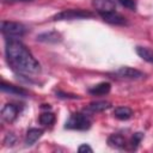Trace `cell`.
Instances as JSON below:
<instances>
[{"mask_svg":"<svg viewBox=\"0 0 153 153\" xmlns=\"http://www.w3.org/2000/svg\"><path fill=\"white\" fill-rule=\"evenodd\" d=\"M5 2H23V1H32V0H4Z\"/></svg>","mask_w":153,"mask_h":153,"instance_id":"603a6c76","label":"cell"},{"mask_svg":"<svg viewBox=\"0 0 153 153\" xmlns=\"http://www.w3.org/2000/svg\"><path fill=\"white\" fill-rule=\"evenodd\" d=\"M142 139H143V134H142V133H135V134L133 135L131 140H130L131 147H133V148H136V147L139 146V143L141 142Z\"/></svg>","mask_w":153,"mask_h":153,"instance_id":"ac0fdd59","label":"cell"},{"mask_svg":"<svg viewBox=\"0 0 153 153\" xmlns=\"http://www.w3.org/2000/svg\"><path fill=\"white\" fill-rule=\"evenodd\" d=\"M110 90H111L110 82L104 81V82H99V84L92 86L91 88H88V92L92 96H105L110 92Z\"/></svg>","mask_w":153,"mask_h":153,"instance_id":"30bf717a","label":"cell"},{"mask_svg":"<svg viewBox=\"0 0 153 153\" xmlns=\"http://www.w3.org/2000/svg\"><path fill=\"white\" fill-rule=\"evenodd\" d=\"M78 152L79 153H92L93 152V149L88 146V145H86V143H82V145H80L79 146V148H78Z\"/></svg>","mask_w":153,"mask_h":153,"instance_id":"44dd1931","label":"cell"},{"mask_svg":"<svg viewBox=\"0 0 153 153\" xmlns=\"http://www.w3.org/2000/svg\"><path fill=\"white\" fill-rule=\"evenodd\" d=\"M5 53L11 67L20 74H38L41 65L19 39H7Z\"/></svg>","mask_w":153,"mask_h":153,"instance_id":"6da1fadb","label":"cell"},{"mask_svg":"<svg viewBox=\"0 0 153 153\" xmlns=\"http://www.w3.org/2000/svg\"><path fill=\"white\" fill-rule=\"evenodd\" d=\"M108 143L110 147H114V148H124L127 142H126V139L121 135V134H111L109 137H108Z\"/></svg>","mask_w":153,"mask_h":153,"instance_id":"7c38bea8","label":"cell"},{"mask_svg":"<svg viewBox=\"0 0 153 153\" xmlns=\"http://www.w3.org/2000/svg\"><path fill=\"white\" fill-rule=\"evenodd\" d=\"M100 17L103 18L104 22H106L109 24H112V25H126L127 24L126 18L122 14L117 13L116 11L108 12V13H102Z\"/></svg>","mask_w":153,"mask_h":153,"instance_id":"ba28073f","label":"cell"},{"mask_svg":"<svg viewBox=\"0 0 153 153\" xmlns=\"http://www.w3.org/2000/svg\"><path fill=\"white\" fill-rule=\"evenodd\" d=\"M110 108V103L106 102V100H98V102H92L88 104L87 106V111L92 112V114H96V112H102L106 109Z\"/></svg>","mask_w":153,"mask_h":153,"instance_id":"5bb4252c","label":"cell"},{"mask_svg":"<svg viewBox=\"0 0 153 153\" xmlns=\"http://www.w3.org/2000/svg\"><path fill=\"white\" fill-rule=\"evenodd\" d=\"M92 6L99 14L112 12L116 8L114 0H92Z\"/></svg>","mask_w":153,"mask_h":153,"instance_id":"52a82bcc","label":"cell"},{"mask_svg":"<svg viewBox=\"0 0 153 153\" xmlns=\"http://www.w3.org/2000/svg\"><path fill=\"white\" fill-rule=\"evenodd\" d=\"M92 17V13L85 10H63L59 13H56L53 17V20H72V19H82V18H90Z\"/></svg>","mask_w":153,"mask_h":153,"instance_id":"277c9868","label":"cell"},{"mask_svg":"<svg viewBox=\"0 0 153 153\" xmlns=\"http://www.w3.org/2000/svg\"><path fill=\"white\" fill-rule=\"evenodd\" d=\"M18 114H19V108L14 104H11V103L5 104L1 109V118L8 123L13 122L17 118Z\"/></svg>","mask_w":153,"mask_h":153,"instance_id":"8992f818","label":"cell"},{"mask_svg":"<svg viewBox=\"0 0 153 153\" xmlns=\"http://www.w3.org/2000/svg\"><path fill=\"white\" fill-rule=\"evenodd\" d=\"M38 121H39V123L42 124V126H51L54 122H55V116H54V114L53 112H43V114H41L39 115V118H38Z\"/></svg>","mask_w":153,"mask_h":153,"instance_id":"e0dca14e","label":"cell"},{"mask_svg":"<svg viewBox=\"0 0 153 153\" xmlns=\"http://www.w3.org/2000/svg\"><path fill=\"white\" fill-rule=\"evenodd\" d=\"M4 143H6L7 146H12L13 143H16V136L12 133H8L4 139Z\"/></svg>","mask_w":153,"mask_h":153,"instance_id":"ffe728a7","label":"cell"},{"mask_svg":"<svg viewBox=\"0 0 153 153\" xmlns=\"http://www.w3.org/2000/svg\"><path fill=\"white\" fill-rule=\"evenodd\" d=\"M123 7L128 8V10H131V11H135L136 10V2L135 0H117Z\"/></svg>","mask_w":153,"mask_h":153,"instance_id":"d6986e66","label":"cell"},{"mask_svg":"<svg viewBox=\"0 0 153 153\" xmlns=\"http://www.w3.org/2000/svg\"><path fill=\"white\" fill-rule=\"evenodd\" d=\"M116 75H118L120 78L123 79H129V80H137V79H142L145 76V74L136 69V68H131V67H121L116 71Z\"/></svg>","mask_w":153,"mask_h":153,"instance_id":"5b68a950","label":"cell"},{"mask_svg":"<svg viewBox=\"0 0 153 153\" xmlns=\"http://www.w3.org/2000/svg\"><path fill=\"white\" fill-rule=\"evenodd\" d=\"M1 91L2 92H6V93H10V94H13V96H22V97H25L27 96V91H25L24 88L19 87V86H14L12 84H7L5 81L1 82Z\"/></svg>","mask_w":153,"mask_h":153,"instance_id":"9c48e42d","label":"cell"},{"mask_svg":"<svg viewBox=\"0 0 153 153\" xmlns=\"http://www.w3.org/2000/svg\"><path fill=\"white\" fill-rule=\"evenodd\" d=\"M1 32L7 39H18L19 37L24 36V33L26 32V27L22 23H18V22L2 20Z\"/></svg>","mask_w":153,"mask_h":153,"instance_id":"7a4b0ae2","label":"cell"},{"mask_svg":"<svg viewBox=\"0 0 153 153\" xmlns=\"http://www.w3.org/2000/svg\"><path fill=\"white\" fill-rule=\"evenodd\" d=\"M56 96L60 97V98H73V99L79 98V97L75 96V94H67V93H63V92H56Z\"/></svg>","mask_w":153,"mask_h":153,"instance_id":"7402d4cb","label":"cell"},{"mask_svg":"<svg viewBox=\"0 0 153 153\" xmlns=\"http://www.w3.org/2000/svg\"><path fill=\"white\" fill-rule=\"evenodd\" d=\"M135 50H136V54L142 60H145V61H147V62H149V63L153 65V50L152 49H149L147 47H140V45H137Z\"/></svg>","mask_w":153,"mask_h":153,"instance_id":"2e32d148","label":"cell"},{"mask_svg":"<svg viewBox=\"0 0 153 153\" xmlns=\"http://www.w3.org/2000/svg\"><path fill=\"white\" fill-rule=\"evenodd\" d=\"M43 134V130L42 129H38V128H31L27 130L26 133V136H25V145L26 146H31L33 145Z\"/></svg>","mask_w":153,"mask_h":153,"instance_id":"4fadbf2b","label":"cell"},{"mask_svg":"<svg viewBox=\"0 0 153 153\" xmlns=\"http://www.w3.org/2000/svg\"><path fill=\"white\" fill-rule=\"evenodd\" d=\"M37 41L39 42H45V43H57L61 41V35L56 31H48L43 32L37 36Z\"/></svg>","mask_w":153,"mask_h":153,"instance_id":"8fae6325","label":"cell"},{"mask_svg":"<svg viewBox=\"0 0 153 153\" xmlns=\"http://www.w3.org/2000/svg\"><path fill=\"white\" fill-rule=\"evenodd\" d=\"M91 127V120L86 114L82 112H74L67 120L65 128L73 129V130H86Z\"/></svg>","mask_w":153,"mask_h":153,"instance_id":"3957f363","label":"cell"},{"mask_svg":"<svg viewBox=\"0 0 153 153\" xmlns=\"http://www.w3.org/2000/svg\"><path fill=\"white\" fill-rule=\"evenodd\" d=\"M114 116L121 121H126L133 116V110L128 106H117L114 110Z\"/></svg>","mask_w":153,"mask_h":153,"instance_id":"9a60e30c","label":"cell"}]
</instances>
